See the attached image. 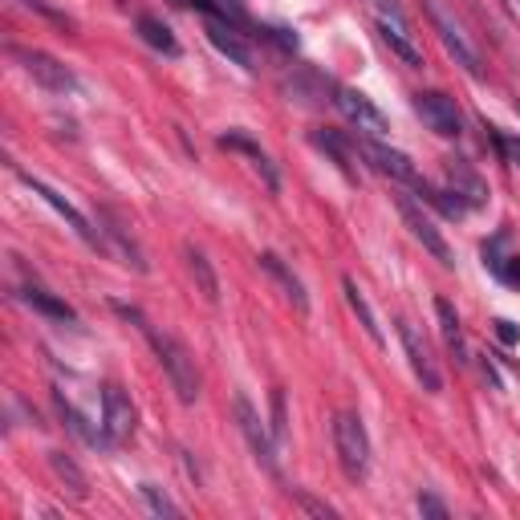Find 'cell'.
I'll return each mask as SVG.
<instances>
[{
  "label": "cell",
  "mask_w": 520,
  "mask_h": 520,
  "mask_svg": "<svg viewBox=\"0 0 520 520\" xmlns=\"http://www.w3.org/2000/svg\"><path fill=\"white\" fill-rule=\"evenodd\" d=\"M504 244H508V232H496L488 244H484V265L500 277V269H504V260H508V252H504Z\"/></svg>",
  "instance_id": "cell-30"
},
{
  "label": "cell",
  "mask_w": 520,
  "mask_h": 520,
  "mask_svg": "<svg viewBox=\"0 0 520 520\" xmlns=\"http://www.w3.org/2000/svg\"><path fill=\"white\" fill-rule=\"evenodd\" d=\"M443 175H447V187L460 195L468 208H484V204H488V183L480 179V171H476L468 159H447V163H443Z\"/></svg>",
  "instance_id": "cell-16"
},
{
  "label": "cell",
  "mask_w": 520,
  "mask_h": 520,
  "mask_svg": "<svg viewBox=\"0 0 520 520\" xmlns=\"http://www.w3.org/2000/svg\"><path fill=\"white\" fill-rule=\"evenodd\" d=\"M342 289H346V301H350V309H354L358 325L366 330V338H370L374 346H386V338H382V325H378V317H374V309H370L366 293L358 289V281H354V277H346V281H342Z\"/></svg>",
  "instance_id": "cell-24"
},
{
  "label": "cell",
  "mask_w": 520,
  "mask_h": 520,
  "mask_svg": "<svg viewBox=\"0 0 520 520\" xmlns=\"http://www.w3.org/2000/svg\"><path fill=\"white\" fill-rule=\"evenodd\" d=\"M204 33H208V41H212L228 61L240 65L244 74L256 70V57H252V49H248V41H244V33H240L236 25H228V21H220V17H204Z\"/></svg>",
  "instance_id": "cell-15"
},
{
  "label": "cell",
  "mask_w": 520,
  "mask_h": 520,
  "mask_svg": "<svg viewBox=\"0 0 520 520\" xmlns=\"http://www.w3.org/2000/svg\"><path fill=\"white\" fill-rule=\"evenodd\" d=\"M139 496H143L147 512H155V516H179V504H175L163 488H155V484H139Z\"/></svg>",
  "instance_id": "cell-28"
},
{
  "label": "cell",
  "mask_w": 520,
  "mask_h": 520,
  "mask_svg": "<svg viewBox=\"0 0 520 520\" xmlns=\"http://www.w3.org/2000/svg\"><path fill=\"white\" fill-rule=\"evenodd\" d=\"M423 9H427V17H431V25H435L443 49L455 57V65H464V74H468V78H484V57H480V49L468 41L464 25L455 21V17L439 5V0H423Z\"/></svg>",
  "instance_id": "cell-4"
},
{
  "label": "cell",
  "mask_w": 520,
  "mask_h": 520,
  "mask_svg": "<svg viewBox=\"0 0 520 520\" xmlns=\"http://www.w3.org/2000/svg\"><path fill=\"white\" fill-rule=\"evenodd\" d=\"M496 338H500V346H516L520 342V325L508 321V317H496Z\"/></svg>",
  "instance_id": "cell-35"
},
{
  "label": "cell",
  "mask_w": 520,
  "mask_h": 520,
  "mask_svg": "<svg viewBox=\"0 0 520 520\" xmlns=\"http://www.w3.org/2000/svg\"><path fill=\"white\" fill-rule=\"evenodd\" d=\"M293 500H297L305 512H313V516H338V512H334L330 504H325V500H313V496H309V492H301V488L293 492Z\"/></svg>",
  "instance_id": "cell-34"
},
{
  "label": "cell",
  "mask_w": 520,
  "mask_h": 520,
  "mask_svg": "<svg viewBox=\"0 0 520 520\" xmlns=\"http://www.w3.org/2000/svg\"><path fill=\"white\" fill-rule=\"evenodd\" d=\"M362 5H366L370 21H374L378 37L390 45V53L419 70V65H423V49H419V37H415V29H411V21H407L399 0H362Z\"/></svg>",
  "instance_id": "cell-2"
},
{
  "label": "cell",
  "mask_w": 520,
  "mask_h": 520,
  "mask_svg": "<svg viewBox=\"0 0 520 520\" xmlns=\"http://www.w3.org/2000/svg\"><path fill=\"white\" fill-rule=\"evenodd\" d=\"M399 338H403V350H407V362H411V370H415V378L423 382V390L427 395H439L443 390V370H439V362L431 358V350H427V342L419 338V330L407 321V317H399Z\"/></svg>",
  "instance_id": "cell-9"
},
{
  "label": "cell",
  "mask_w": 520,
  "mask_h": 520,
  "mask_svg": "<svg viewBox=\"0 0 520 520\" xmlns=\"http://www.w3.org/2000/svg\"><path fill=\"white\" fill-rule=\"evenodd\" d=\"M399 212H403V224L411 228V236H415V240H419V244H423V248H427L435 260H439L443 269H451V265H455V256H451V248H447L443 232L435 228V220H431V216H423V212H419V208L407 200V195H399Z\"/></svg>",
  "instance_id": "cell-12"
},
{
  "label": "cell",
  "mask_w": 520,
  "mask_h": 520,
  "mask_svg": "<svg viewBox=\"0 0 520 520\" xmlns=\"http://www.w3.org/2000/svg\"><path fill=\"white\" fill-rule=\"evenodd\" d=\"M500 281H508V285H520V252H508L504 269H500Z\"/></svg>",
  "instance_id": "cell-37"
},
{
  "label": "cell",
  "mask_w": 520,
  "mask_h": 520,
  "mask_svg": "<svg viewBox=\"0 0 520 520\" xmlns=\"http://www.w3.org/2000/svg\"><path fill=\"white\" fill-rule=\"evenodd\" d=\"M17 175H21V183H25V187L37 195V200H45V204H49V208H53V212H57L65 224H70V228H74V232H78V236H82L90 248H102V252H106V240H102V232H94V228H90V220H86V216H82V212H78L70 200H65L61 191H53L45 179H37V175H29V171H17Z\"/></svg>",
  "instance_id": "cell-7"
},
{
  "label": "cell",
  "mask_w": 520,
  "mask_h": 520,
  "mask_svg": "<svg viewBox=\"0 0 520 520\" xmlns=\"http://www.w3.org/2000/svg\"><path fill=\"white\" fill-rule=\"evenodd\" d=\"M232 407H236V427H240V435L248 439V447H252V455H256V464L265 468L269 476H277L281 464H277V435H273V427H265L260 411H256L244 395H236Z\"/></svg>",
  "instance_id": "cell-5"
},
{
  "label": "cell",
  "mask_w": 520,
  "mask_h": 520,
  "mask_svg": "<svg viewBox=\"0 0 520 520\" xmlns=\"http://www.w3.org/2000/svg\"><path fill=\"white\" fill-rule=\"evenodd\" d=\"M183 256H187V273H191V281H195V289H200V297L208 301V305H216L220 301V277H216V269H212V260L195 248V244H183Z\"/></svg>",
  "instance_id": "cell-20"
},
{
  "label": "cell",
  "mask_w": 520,
  "mask_h": 520,
  "mask_svg": "<svg viewBox=\"0 0 520 520\" xmlns=\"http://www.w3.org/2000/svg\"><path fill=\"white\" fill-rule=\"evenodd\" d=\"M98 220L106 224V228H98V232H102V240H106V252H114L126 269L147 273V269H151V265H147V252L139 248V240H135V236H130V228H126V224H122L110 208H102V212H98Z\"/></svg>",
  "instance_id": "cell-10"
},
{
  "label": "cell",
  "mask_w": 520,
  "mask_h": 520,
  "mask_svg": "<svg viewBox=\"0 0 520 520\" xmlns=\"http://www.w3.org/2000/svg\"><path fill=\"white\" fill-rule=\"evenodd\" d=\"M415 508H419L423 516H431V520H447V516H451V512H447V504H443L439 496H431V492H419Z\"/></svg>",
  "instance_id": "cell-32"
},
{
  "label": "cell",
  "mask_w": 520,
  "mask_h": 520,
  "mask_svg": "<svg viewBox=\"0 0 520 520\" xmlns=\"http://www.w3.org/2000/svg\"><path fill=\"white\" fill-rule=\"evenodd\" d=\"M273 435L285 443V390H273Z\"/></svg>",
  "instance_id": "cell-33"
},
{
  "label": "cell",
  "mask_w": 520,
  "mask_h": 520,
  "mask_svg": "<svg viewBox=\"0 0 520 520\" xmlns=\"http://www.w3.org/2000/svg\"><path fill=\"white\" fill-rule=\"evenodd\" d=\"M13 57L21 61V70L37 86H45L49 94H78V74L65 61H57L53 53H45V49H13Z\"/></svg>",
  "instance_id": "cell-6"
},
{
  "label": "cell",
  "mask_w": 520,
  "mask_h": 520,
  "mask_svg": "<svg viewBox=\"0 0 520 520\" xmlns=\"http://www.w3.org/2000/svg\"><path fill=\"white\" fill-rule=\"evenodd\" d=\"M260 269H265L281 289H285V297H289V305L297 309V313H309V293H305V285H301V277L285 265V260L277 256V252H260Z\"/></svg>",
  "instance_id": "cell-18"
},
{
  "label": "cell",
  "mask_w": 520,
  "mask_h": 520,
  "mask_svg": "<svg viewBox=\"0 0 520 520\" xmlns=\"http://www.w3.org/2000/svg\"><path fill=\"white\" fill-rule=\"evenodd\" d=\"M415 191H419V200H423V204H431V208H435L439 216H447V220H464V216L472 212V208H468L451 187H431V183L423 179Z\"/></svg>",
  "instance_id": "cell-25"
},
{
  "label": "cell",
  "mask_w": 520,
  "mask_h": 520,
  "mask_svg": "<svg viewBox=\"0 0 520 520\" xmlns=\"http://www.w3.org/2000/svg\"><path fill=\"white\" fill-rule=\"evenodd\" d=\"M415 114L427 122V130H435L439 139H460L464 135V114L455 106V98L439 94V90H423L415 94Z\"/></svg>",
  "instance_id": "cell-8"
},
{
  "label": "cell",
  "mask_w": 520,
  "mask_h": 520,
  "mask_svg": "<svg viewBox=\"0 0 520 520\" xmlns=\"http://www.w3.org/2000/svg\"><path fill=\"white\" fill-rule=\"evenodd\" d=\"M313 147L330 155L346 179H358V167H354V147L346 143V135H338V130H330V126H321V130H313Z\"/></svg>",
  "instance_id": "cell-22"
},
{
  "label": "cell",
  "mask_w": 520,
  "mask_h": 520,
  "mask_svg": "<svg viewBox=\"0 0 520 520\" xmlns=\"http://www.w3.org/2000/svg\"><path fill=\"white\" fill-rule=\"evenodd\" d=\"M220 147H224V151H240V155H248L252 167L260 171V179H265V187H269V191H281V175H277L273 159L265 155V147H260L252 135H244V130H224V135H220Z\"/></svg>",
  "instance_id": "cell-17"
},
{
  "label": "cell",
  "mask_w": 520,
  "mask_h": 520,
  "mask_svg": "<svg viewBox=\"0 0 520 520\" xmlns=\"http://www.w3.org/2000/svg\"><path fill=\"white\" fill-rule=\"evenodd\" d=\"M334 447H338L342 472L350 480H366V472H370V435H366V423L354 411L334 415Z\"/></svg>",
  "instance_id": "cell-3"
},
{
  "label": "cell",
  "mask_w": 520,
  "mask_h": 520,
  "mask_svg": "<svg viewBox=\"0 0 520 520\" xmlns=\"http://www.w3.org/2000/svg\"><path fill=\"white\" fill-rule=\"evenodd\" d=\"M57 411H61V419H65V423H70V431H74L78 439H86L90 447H98V451H114V447H118V443L106 435V427H90V419H86L74 403H65L61 390H57Z\"/></svg>",
  "instance_id": "cell-21"
},
{
  "label": "cell",
  "mask_w": 520,
  "mask_h": 520,
  "mask_svg": "<svg viewBox=\"0 0 520 520\" xmlns=\"http://www.w3.org/2000/svg\"><path fill=\"white\" fill-rule=\"evenodd\" d=\"M102 427L114 443H126L130 435H135V403H130V395L118 382H110L102 390Z\"/></svg>",
  "instance_id": "cell-11"
},
{
  "label": "cell",
  "mask_w": 520,
  "mask_h": 520,
  "mask_svg": "<svg viewBox=\"0 0 520 520\" xmlns=\"http://www.w3.org/2000/svg\"><path fill=\"white\" fill-rule=\"evenodd\" d=\"M504 5H508V9H512V17L520 21V0H504Z\"/></svg>",
  "instance_id": "cell-38"
},
{
  "label": "cell",
  "mask_w": 520,
  "mask_h": 520,
  "mask_svg": "<svg viewBox=\"0 0 520 520\" xmlns=\"http://www.w3.org/2000/svg\"><path fill=\"white\" fill-rule=\"evenodd\" d=\"M139 325H143V334H147V342H151V350H155V358H159L163 374L171 378V390L179 395V403H183V407H191L195 399H200V370H195L191 350H187L175 334H167V330H155V325H147L143 317H139Z\"/></svg>",
  "instance_id": "cell-1"
},
{
  "label": "cell",
  "mask_w": 520,
  "mask_h": 520,
  "mask_svg": "<svg viewBox=\"0 0 520 520\" xmlns=\"http://www.w3.org/2000/svg\"><path fill=\"white\" fill-rule=\"evenodd\" d=\"M488 130H492V143H496L500 159L508 167H520V135H508V130H496V126H488Z\"/></svg>",
  "instance_id": "cell-29"
},
{
  "label": "cell",
  "mask_w": 520,
  "mask_h": 520,
  "mask_svg": "<svg viewBox=\"0 0 520 520\" xmlns=\"http://www.w3.org/2000/svg\"><path fill=\"white\" fill-rule=\"evenodd\" d=\"M334 106L358 126V130H366V135H386L390 130V122H386V114L362 94V90H350V86H342L338 94H334Z\"/></svg>",
  "instance_id": "cell-14"
},
{
  "label": "cell",
  "mask_w": 520,
  "mask_h": 520,
  "mask_svg": "<svg viewBox=\"0 0 520 520\" xmlns=\"http://www.w3.org/2000/svg\"><path fill=\"white\" fill-rule=\"evenodd\" d=\"M260 33H265L269 41H277L285 53H297V37H293L289 29H281V25H269V29H260Z\"/></svg>",
  "instance_id": "cell-36"
},
{
  "label": "cell",
  "mask_w": 520,
  "mask_h": 520,
  "mask_svg": "<svg viewBox=\"0 0 520 520\" xmlns=\"http://www.w3.org/2000/svg\"><path fill=\"white\" fill-rule=\"evenodd\" d=\"M21 297H25V305H33L37 313H45V317H53V321H78L74 305H65L61 297H53V293H49V289H41V285H29Z\"/></svg>",
  "instance_id": "cell-26"
},
{
  "label": "cell",
  "mask_w": 520,
  "mask_h": 520,
  "mask_svg": "<svg viewBox=\"0 0 520 520\" xmlns=\"http://www.w3.org/2000/svg\"><path fill=\"white\" fill-rule=\"evenodd\" d=\"M49 468H53V476L65 484V492H70L74 500H86V496H90V480H86V472L74 464V455L49 451Z\"/></svg>",
  "instance_id": "cell-23"
},
{
  "label": "cell",
  "mask_w": 520,
  "mask_h": 520,
  "mask_svg": "<svg viewBox=\"0 0 520 520\" xmlns=\"http://www.w3.org/2000/svg\"><path fill=\"white\" fill-rule=\"evenodd\" d=\"M362 155L374 163V171H382L386 179H395V183H403V187H419L423 183V175H419V167L403 155V151H395V147H386V143H374V139H366L362 143Z\"/></svg>",
  "instance_id": "cell-13"
},
{
  "label": "cell",
  "mask_w": 520,
  "mask_h": 520,
  "mask_svg": "<svg viewBox=\"0 0 520 520\" xmlns=\"http://www.w3.org/2000/svg\"><path fill=\"white\" fill-rule=\"evenodd\" d=\"M21 5H25V9H33V13H41V17H45V21H53V25H65V29H74V21L65 17V13H57V9L49 5V0H21Z\"/></svg>",
  "instance_id": "cell-31"
},
{
  "label": "cell",
  "mask_w": 520,
  "mask_h": 520,
  "mask_svg": "<svg viewBox=\"0 0 520 520\" xmlns=\"http://www.w3.org/2000/svg\"><path fill=\"white\" fill-rule=\"evenodd\" d=\"M139 37H143L151 49H159V53H167V57H179V41H175V33H171L159 17L143 13V17H139Z\"/></svg>",
  "instance_id": "cell-27"
},
{
  "label": "cell",
  "mask_w": 520,
  "mask_h": 520,
  "mask_svg": "<svg viewBox=\"0 0 520 520\" xmlns=\"http://www.w3.org/2000/svg\"><path fill=\"white\" fill-rule=\"evenodd\" d=\"M435 317H439V334L447 342V350L455 354V362L468 366V338H464V325H460V313L447 297H435Z\"/></svg>",
  "instance_id": "cell-19"
}]
</instances>
